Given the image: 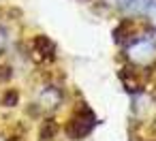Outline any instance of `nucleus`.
Returning a JSON list of instances; mask_svg holds the SVG:
<instances>
[{
	"instance_id": "obj_7",
	"label": "nucleus",
	"mask_w": 156,
	"mask_h": 141,
	"mask_svg": "<svg viewBox=\"0 0 156 141\" xmlns=\"http://www.w3.org/2000/svg\"><path fill=\"white\" fill-rule=\"evenodd\" d=\"M145 15H147L152 22H156V0H152V2H150V7H147Z\"/></svg>"
},
{
	"instance_id": "obj_5",
	"label": "nucleus",
	"mask_w": 156,
	"mask_h": 141,
	"mask_svg": "<svg viewBox=\"0 0 156 141\" xmlns=\"http://www.w3.org/2000/svg\"><path fill=\"white\" fill-rule=\"evenodd\" d=\"M17 100H20V94H17V90H7V92H5V96H2V103H5L7 107H13V105H17Z\"/></svg>"
},
{
	"instance_id": "obj_4",
	"label": "nucleus",
	"mask_w": 156,
	"mask_h": 141,
	"mask_svg": "<svg viewBox=\"0 0 156 141\" xmlns=\"http://www.w3.org/2000/svg\"><path fill=\"white\" fill-rule=\"evenodd\" d=\"M152 0H120V7L126 13H145Z\"/></svg>"
},
{
	"instance_id": "obj_2",
	"label": "nucleus",
	"mask_w": 156,
	"mask_h": 141,
	"mask_svg": "<svg viewBox=\"0 0 156 141\" xmlns=\"http://www.w3.org/2000/svg\"><path fill=\"white\" fill-rule=\"evenodd\" d=\"M126 54L135 64H147L150 60L156 58V43H154V39L141 37V39H137L135 43L128 45Z\"/></svg>"
},
{
	"instance_id": "obj_3",
	"label": "nucleus",
	"mask_w": 156,
	"mask_h": 141,
	"mask_svg": "<svg viewBox=\"0 0 156 141\" xmlns=\"http://www.w3.org/2000/svg\"><path fill=\"white\" fill-rule=\"evenodd\" d=\"M32 54L41 60V62H51L56 58V45L51 39H47L45 34H39L32 39Z\"/></svg>"
},
{
	"instance_id": "obj_1",
	"label": "nucleus",
	"mask_w": 156,
	"mask_h": 141,
	"mask_svg": "<svg viewBox=\"0 0 156 141\" xmlns=\"http://www.w3.org/2000/svg\"><path fill=\"white\" fill-rule=\"evenodd\" d=\"M96 126V115L92 113V109L90 107H81V109H77L73 115H71V120L66 122V135H69V139H73V141H79V139H83L86 135H90L92 132V128Z\"/></svg>"
},
{
	"instance_id": "obj_6",
	"label": "nucleus",
	"mask_w": 156,
	"mask_h": 141,
	"mask_svg": "<svg viewBox=\"0 0 156 141\" xmlns=\"http://www.w3.org/2000/svg\"><path fill=\"white\" fill-rule=\"evenodd\" d=\"M54 135H56V122H54V120H47V122L43 124L41 139H49V137H54Z\"/></svg>"
}]
</instances>
